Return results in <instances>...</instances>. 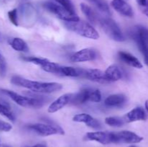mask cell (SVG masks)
<instances>
[{
    "mask_svg": "<svg viewBox=\"0 0 148 147\" xmlns=\"http://www.w3.org/2000/svg\"><path fill=\"white\" fill-rule=\"evenodd\" d=\"M73 95L74 94L72 93H66L59 97L49 105V108H48V112H50V113H53V112L60 110L64 107L66 106L67 104L70 103V101L73 97Z\"/></svg>",
    "mask_w": 148,
    "mask_h": 147,
    "instance_id": "cell-12",
    "label": "cell"
},
{
    "mask_svg": "<svg viewBox=\"0 0 148 147\" xmlns=\"http://www.w3.org/2000/svg\"><path fill=\"white\" fill-rule=\"evenodd\" d=\"M94 118H92L89 114L86 113H81L77 114L73 117V121L77 122H84L85 124H88L90 121L92 120Z\"/></svg>",
    "mask_w": 148,
    "mask_h": 147,
    "instance_id": "cell-25",
    "label": "cell"
},
{
    "mask_svg": "<svg viewBox=\"0 0 148 147\" xmlns=\"http://www.w3.org/2000/svg\"><path fill=\"white\" fill-rule=\"evenodd\" d=\"M145 109H146V110H147V113H148V99L147 100H146V102H145Z\"/></svg>",
    "mask_w": 148,
    "mask_h": 147,
    "instance_id": "cell-36",
    "label": "cell"
},
{
    "mask_svg": "<svg viewBox=\"0 0 148 147\" xmlns=\"http://www.w3.org/2000/svg\"><path fill=\"white\" fill-rule=\"evenodd\" d=\"M99 23L106 34L112 40L117 42H123L126 40L121 28L114 20L108 17H104L100 19Z\"/></svg>",
    "mask_w": 148,
    "mask_h": 147,
    "instance_id": "cell-4",
    "label": "cell"
},
{
    "mask_svg": "<svg viewBox=\"0 0 148 147\" xmlns=\"http://www.w3.org/2000/svg\"><path fill=\"white\" fill-rule=\"evenodd\" d=\"M29 128L42 136L64 134V131L63 128L56 124L36 123L30 125Z\"/></svg>",
    "mask_w": 148,
    "mask_h": 147,
    "instance_id": "cell-7",
    "label": "cell"
},
{
    "mask_svg": "<svg viewBox=\"0 0 148 147\" xmlns=\"http://www.w3.org/2000/svg\"><path fill=\"white\" fill-rule=\"evenodd\" d=\"M11 83L16 86H22L38 93H53L61 90L63 87L62 84L57 82L32 81L17 75H14L11 78Z\"/></svg>",
    "mask_w": 148,
    "mask_h": 147,
    "instance_id": "cell-1",
    "label": "cell"
},
{
    "mask_svg": "<svg viewBox=\"0 0 148 147\" xmlns=\"http://www.w3.org/2000/svg\"><path fill=\"white\" fill-rule=\"evenodd\" d=\"M80 8L82 13L85 14V17H87V19L90 22L93 23V24H96L97 22L100 21V19L98 18L95 12L90 6H88V4H85V3H81Z\"/></svg>",
    "mask_w": 148,
    "mask_h": 147,
    "instance_id": "cell-20",
    "label": "cell"
},
{
    "mask_svg": "<svg viewBox=\"0 0 148 147\" xmlns=\"http://www.w3.org/2000/svg\"><path fill=\"white\" fill-rule=\"evenodd\" d=\"M31 147H46V145L44 144H38Z\"/></svg>",
    "mask_w": 148,
    "mask_h": 147,
    "instance_id": "cell-35",
    "label": "cell"
},
{
    "mask_svg": "<svg viewBox=\"0 0 148 147\" xmlns=\"http://www.w3.org/2000/svg\"><path fill=\"white\" fill-rule=\"evenodd\" d=\"M10 44L11 47L17 51L27 52L28 50L27 43L20 37H14L10 40Z\"/></svg>",
    "mask_w": 148,
    "mask_h": 147,
    "instance_id": "cell-21",
    "label": "cell"
},
{
    "mask_svg": "<svg viewBox=\"0 0 148 147\" xmlns=\"http://www.w3.org/2000/svg\"><path fill=\"white\" fill-rule=\"evenodd\" d=\"M105 74L109 83L120 80L124 76V72L117 65H111L108 66L105 71Z\"/></svg>",
    "mask_w": 148,
    "mask_h": 147,
    "instance_id": "cell-17",
    "label": "cell"
},
{
    "mask_svg": "<svg viewBox=\"0 0 148 147\" xmlns=\"http://www.w3.org/2000/svg\"><path fill=\"white\" fill-rule=\"evenodd\" d=\"M113 8L123 16L132 17L134 15V11L131 6L126 0H112L111 3Z\"/></svg>",
    "mask_w": 148,
    "mask_h": 147,
    "instance_id": "cell-13",
    "label": "cell"
},
{
    "mask_svg": "<svg viewBox=\"0 0 148 147\" xmlns=\"http://www.w3.org/2000/svg\"><path fill=\"white\" fill-rule=\"evenodd\" d=\"M91 92H92L91 89H81L79 92L74 94L70 101V103L76 105L86 103L87 102L90 101Z\"/></svg>",
    "mask_w": 148,
    "mask_h": 147,
    "instance_id": "cell-18",
    "label": "cell"
},
{
    "mask_svg": "<svg viewBox=\"0 0 148 147\" xmlns=\"http://www.w3.org/2000/svg\"><path fill=\"white\" fill-rule=\"evenodd\" d=\"M88 127L91 128H93V129L95 130H98L100 128H101V124L99 121L98 120L95 118H93L91 121H90L88 124H86Z\"/></svg>",
    "mask_w": 148,
    "mask_h": 147,
    "instance_id": "cell-32",
    "label": "cell"
},
{
    "mask_svg": "<svg viewBox=\"0 0 148 147\" xmlns=\"http://www.w3.org/2000/svg\"><path fill=\"white\" fill-rule=\"evenodd\" d=\"M143 138L132 131H123L119 133H114V144H137L141 142Z\"/></svg>",
    "mask_w": 148,
    "mask_h": 147,
    "instance_id": "cell-8",
    "label": "cell"
},
{
    "mask_svg": "<svg viewBox=\"0 0 148 147\" xmlns=\"http://www.w3.org/2000/svg\"><path fill=\"white\" fill-rule=\"evenodd\" d=\"M40 67L45 71L49 72V73L54 74L62 76V67L59 64H57L53 62H51L48 59H46V61L40 65Z\"/></svg>",
    "mask_w": 148,
    "mask_h": 147,
    "instance_id": "cell-19",
    "label": "cell"
},
{
    "mask_svg": "<svg viewBox=\"0 0 148 147\" xmlns=\"http://www.w3.org/2000/svg\"><path fill=\"white\" fill-rule=\"evenodd\" d=\"M1 92L11 98L16 104L25 108H40L48 100L44 96H40L36 94L33 95L30 92L27 93V95H29L28 97H25L8 89H1Z\"/></svg>",
    "mask_w": 148,
    "mask_h": 147,
    "instance_id": "cell-2",
    "label": "cell"
},
{
    "mask_svg": "<svg viewBox=\"0 0 148 147\" xmlns=\"http://www.w3.org/2000/svg\"><path fill=\"white\" fill-rule=\"evenodd\" d=\"M137 2L138 3V4L140 7H143V6L147 4V0H137Z\"/></svg>",
    "mask_w": 148,
    "mask_h": 147,
    "instance_id": "cell-34",
    "label": "cell"
},
{
    "mask_svg": "<svg viewBox=\"0 0 148 147\" xmlns=\"http://www.w3.org/2000/svg\"><path fill=\"white\" fill-rule=\"evenodd\" d=\"M105 122L107 125L112 127H121L125 123V120L123 118L119 117H108L105 119Z\"/></svg>",
    "mask_w": 148,
    "mask_h": 147,
    "instance_id": "cell-24",
    "label": "cell"
},
{
    "mask_svg": "<svg viewBox=\"0 0 148 147\" xmlns=\"http://www.w3.org/2000/svg\"><path fill=\"white\" fill-rule=\"evenodd\" d=\"M85 139L87 141H97L101 144L106 145L114 143V133L107 131L89 132L85 135Z\"/></svg>",
    "mask_w": 148,
    "mask_h": 147,
    "instance_id": "cell-10",
    "label": "cell"
},
{
    "mask_svg": "<svg viewBox=\"0 0 148 147\" xmlns=\"http://www.w3.org/2000/svg\"><path fill=\"white\" fill-rule=\"evenodd\" d=\"M82 78H85L88 80L92 81V82H98V83H109L106 76L105 71L97 69H83Z\"/></svg>",
    "mask_w": 148,
    "mask_h": 147,
    "instance_id": "cell-11",
    "label": "cell"
},
{
    "mask_svg": "<svg viewBox=\"0 0 148 147\" xmlns=\"http://www.w3.org/2000/svg\"><path fill=\"white\" fill-rule=\"evenodd\" d=\"M129 147H137V146H130Z\"/></svg>",
    "mask_w": 148,
    "mask_h": 147,
    "instance_id": "cell-39",
    "label": "cell"
},
{
    "mask_svg": "<svg viewBox=\"0 0 148 147\" xmlns=\"http://www.w3.org/2000/svg\"><path fill=\"white\" fill-rule=\"evenodd\" d=\"M12 128V126L11 124L0 120V131H4V132H8V131H11Z\"/></svg>",
    "mask_w": 148,
    "mask_h": 147,
    "instance_id": "cell-31",
    "label": "cell"
},
{
    "mask_svg": "<svg viewBox=\"0 0 148 147\" xmlns=\"http://www.w3.org/2000/svg\"><path fill=\"white\" fill-rule=\"evenodd\" d=\"M0 147H10V146L7 145V144H0Z\"/></svg>",
    "mask_w": 148,
    "mask_h": 147,
    "instance_id": "cell-37",
    "label": "cell"
},
{
    "mask_svg": "<svg viewBox=\"0 0 148 147\" xmlns=\"http://www.w3.org/2000/svg\"><path fill=\"white\" fill-rule=\"evenodd\" d=\"M62 7L66 9L68 12H69L72 14H75V7H74L73 4H72L71 0H55Z\"/></svg>",
    "mask_w": 148,
    "mask_h": 147,
    "instance_id": "cell-26",
    "label": "cell"
},
{
    "mask_svg": "<svg viewBox=\"0 0 148 147\" xmlns=\"http://www.w3.org/2000/svg\"><path fill=\"white\" fill-rule=\"evenodd\" d=\"M2 41H3V37H2V35H1V34L0 33V43H1Z\"/></svg>",
    "mask_w": 148,
    "mask_h": 147,
    "instance_id": "cell-38",
    "label": "cell"
},
{
    "mask_svg": "<svg viewBox=\"0 0 148 147\" xmlns=\"http://www.w3.org/2000/svg\"><path fill=\"white\" fill-rule=\"evenodd\" d=\"M21 59L26 62H30V63L38 65L40 66L46 61V59H41V58L34 57V56H23Z\"/></svg>",
    "mask_w": 148,
    "mask_h": 147,
    "instance_id": "cell-27",
    "label": "cell"
},
{
    "mask_svg": "<svg viewBox=\"0 0 148 147\" xmlns=\"http://www.w3.org/2000/svg\"><path fill=\"white\" fill-rule=\"evenodd\" d=\"M123 118L126 122H132L135 121L145 120L147 119V114L143 108H135L127 112Z\"/></svg>",
    "mask_w": 148,
    "mask_h": 147,
    "instance_id": "cell-14",
    "label": "cell"
},
{
    "mask_svg": "<svg viewBox=\"0 0 148 147\" xmlns=\"http://www.w3.org/2000/svg\"><path fill=\"white\" fill-rule=\"evenodd\" d=\"M97 10L106 14H111L109 6L106 0H88Z\"/></svg>",
    "mask_w": 148,
    "mask_h": 147,
    "instance_id": "cell-22",
    "label": "cell"
},
{
    "mask_svg": "<svg viewBox=\"0 0 148 147\" xmlns=\"http://www.w3.org/2000/svg\"><path fill=\"white\" fill-rule=\"evenodd\" d=\"M43 6L46 10L51 12L52 14H55L58 18L65 22L79 20V17L76 14H72L63 7L59 5V4L51 2V1H46V2L43 3Z\"/></svg>",
    "mask_w": 148,
    "mask_h": 147,
    "instance_id": "cell-6",
    "label": "cell"
},
{
    "mask_svg": "<svg viewBox=\"0 0 148 147\" xmlns=\"http://www.w3.org/2000/svg\"><path fill=\"white\" fill-rule=\"evenodd\" d=\"M127 100V96L124 94H115L108 96L104 101V104L111 108H120L125 105Z\"/></svg>",
    "mask_w": 148,
    "mask_h": 147,
    "instance_id": "cell-15",
    "label": "cell"
},
{
    "mask_svg": "<svg viewBox=\"0 0 148 147\" xmlns=\"http://www.w3.org/2000/svg\"><path fill=\"white\" fill-rule=\"evenodd\" d=\"M141 10H142V12H143V14H145V15L148 17V2L147 3L146 5L143 6V7H141Z\"/></svg>",
    "mask_w": 148,
    "mask_h": 147,
    "instance_id": "cell-33",
    "label": "cell"
},
{
    "mask_svg": "<svg viewBox=\"0 0 148 147\" xmlns=\"http://www.w3.org/2000/svg\"><path fill=\"white\" fill-rule=\"evenodd\" d=\"M131 34L144 56L145 62L148 66V29L143 26H137Z\"/></svg>",
    "mask_w": 148,
    "mask_h": 147,
    "instance_id": "cell-5",
    "label": "cell"
},
{
    "mask_svg": "<svg viewBox=\"0 0 148 147\" xmlns=\"http://www.w3.org/2000/svg\"><path fill=\"white\" fill-rule=\"evenodd\" d=\"M8 17L10 22L14 25L18 26V20H17V10L14 9L8 12Z\"/></svg>",
    "mask_w": 148,
    "mask_h": 147,
    "instance_id": "cell-29",
    "label": "cell"
},
{
    "mask_svg": "<svg viewBox=\"0 0 148 147\" xmlns=\"http://www.w3.org/2000/svg\"><path fill=\"white\" fill-rule=\"evenodd\" d=\"M98 58V53L97 50L88 48H84L74 53L70 58L72 62H86L94 61Z\"/></svg>",
    "mask_w": 148,
    "mask_h": 147,
    "instance_id": "cell-9",
    "label": "cell"
},
{
    "mask_svg": "<svg viewBox=\"0 0 148 147\" xmlns=\"http://www.w3.org/2000/svg\"><path fill=\"white\" fill-rule=\"evenodd\" d=\"M0 114L5 118H8L11 121H14V120H15L14 115L10 110V105L5 101L0 102Z\"/></svg>",
    "mask_w": 148,
    "mask_h": 147,
    "instance_id": "cell-23",
    "label": "cell"
},
{
    "mask_svg": "<svg viewBox=\"0 0 148 147\" xmlns=\"http://www.w3.org/2000/svg\"><path fill=\"white\" fill-rule=\"evenodd\" d=\"M101 98H102L101 93L98 89H92L90 97V102H101Z\"/></svg>",
    "mask_w": 148,
    "mask_h": 147,
    "instance_id": "cell-28",
    "label": "cell"
},
{
    "mask_svg": "<svg viewBox=\"0 0 148 147\" xmlns=\"http://www.w3.org/2000/svg\"><path fill=\"white\" fill-rule=\"evenodd\" d=\"M118 56L121 61L127 63V65L132 67L136 68V69H142L143 67L140 60L134 56L132 55L131 53L125 51H119L118 53Z\"/></svg>",
    "mask_w": 148,
    "mask_h": 147,
    "instance_id": "cell-16",
    "label": "cell"
},
{
    "mask_svg": "<svg viewBox=\"0 0 148 147\" xmlns=\"http://www.w3.org/2000/svg\"><path fill=\"white\" fill-rule=\"evenodd\" d=\"M64 25L69 30L84 37L93 40H98L100 37L99 33L91 24L80 20L78 21L65 22Z\"/></svg>",
    "mask_w": 148,
    "mask_h": 147,
    "instance_id": "cell-3",
    "label": "cell"
},
{
    "mask_svg": "<svg viewBox=\"0 0 148 147\" xmlns=\"http://www.w3.org/2000/svg\"><path fill=\"white\" fill-rule=\"evenodd\" d=\"M7 73V62L4 56L0 53V76L4 77Z\"/></svg>",
    "mask_w": 148,
    "mask_h": 147,
    "instance_id": "cell-30",
    "label": "cell"
}]
</instances>
